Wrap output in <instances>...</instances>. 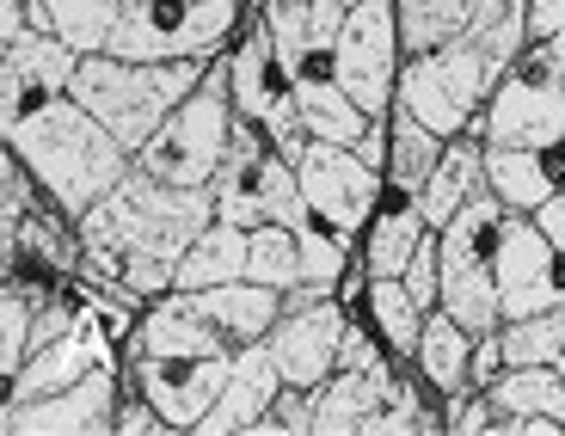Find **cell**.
<instances>
[{"label":"cell","mask_w":565,"mask_h":436,"mask_svg":"<svg viewBox=\"0 0 565 436\" xmlns=\"http://www.w3.org/2000/svg\"><path fill=\"white\" fill-rule=\"evenodd\" d=\"M296 179H301L313 222H326L332 234H356L375 215V203H382V167H369L344 141H313L296 160Z\"/></svg>","instance_id":"obj_11"},{"label":"cell","mask_w":565,"mask_h":436,"mask_svg":"<svg viewBox=\"0 0 565 436\" xmlns=\"http://www.w3.org/2000/svg\"><path fill=\"white\" fill-rule=\"evenodd\" d=\"M246 277L270 283V289H296V283H301V227L258 222L253 227V258H246Z\"/></svg>","instance_id":"obj_34"},{"label":"cell","mask_w":565,"mask_h":436,"mask_svg":"<svg viewBox=\"0 0 565 436\" xmlns=\"http://www.w3.org/2000/svg\"><path fill=\"white\" fill-rule=\"evenodd\" d=\"M498 369H504V338L480 332V338H473V387H492Z\"/></svg>","instance_id":"obj_41"},{"label":"cell","mask_w":565,"mask_h":436,"mask_svg":"<svg viewBox=\"0 0 565 436\" xmlns=\"http://www.w3.org/2000/svg\"><path fill=\"white\" fill-rule=\"evenodd\" d=\"M394 13L406 56H424V50H443V43L461 38L480 13V0H394Z\"/></svg>","instance_id":"obj_31"},{"label":"cell","mask_w":565,"mask_h":436,"mask_svg":"<svg viewBox=\"0 0 565 436\" xmlns=\"http://www.w3.org/2000/svg\"><path fill=\"white\" fill-rule=\"evenodd\" d=\"M136 351H154V357H222V332H215L203 313H191V301L172 289L167 301H154V308L141 313L136 326Z\"/></svg>","instance_id":"obj_23"},{"label":"cell","mask_w":565,"mask_h":436,"mask_svg":"<svg viewBox=\"0 0 565 436\" xmlns=\"http://www.w3.org/2000/svg\"><path fill=\"white\" fill-rule=\"evenodd\" d=\"M535 222H541V234H547L553 246L565 253V191H553V198L541 203V210H535Z\"/></svg>","instance_id":"obj_42"},{"label":"cell","mask_w":565,"mask_h":436,"mask_svg":"<svg viewBox=\"0 0 565 436\" xmlns=\"http://www.w3.org/2000/svg\"><path fill=\"white\" fill-rule=\"evenodd\" d=\"M246 258H253V227H234L215 215L198 240H191V253L179 265V289H210V283H241L246 277Z\"/></svg>","instance_id":"obj_26"},{"label":"cell","mask_w":565,"mask_h":436,"mask_svg":"<svg viewBox=\"0 0 565 436\" xmlns=\"http://www.w3.org/2000/svg\"><path fill=\"white\" fill-rule=\"evenodd\" d=\"M215 56H191V62H136V56H111V50H99V56H81V68H74V99L86 105V111L99 117L105 129H111L117 141H124L129 155H136L141 141L154 136L160 124H167L172 111H179L191 93H198V81L210 74Z\"/></svg>","instance_id":"obj_3"},{"label":"cell","mask_w":565,"mask_h":436,"mask_svg":"<svg viewBox=\"0 0 565 436\" xmlns=\"http://www.w3.org/2000/svg\"><path fill=\"white\" fill-rule=\"evenodd\" d=\"M234 129H241L234 74H227V56H215L210 74L198 81V93L136 148V167L154 172V179H167V184H210L215 167L227 160Z\"/></svg>","instance_id":"obj_4"},{"label":"cell","mask_w":565,"mask_h":436,"mask_svg":"<svg viewBox=\"0 0 565 436\" xmlns=\"http://www.w3.org/2000/svg\"><path fill=\"white\" fill-rule=\"evenodd\" d=\"M529 43H541L565 68V0H529Z\"/></svg>","instance_id":"obj_39"},{"label":"cell","mask_w":565,"mask_h":436,"mask_svg":"<svg viewBox=\"0 0 565 436\" xmlns=\"http://www.w3.org/2000/svg\"><path fill=\"white\" fill-rule=\"evenodd\" d=\"M492 86H498V74L486 68V56L467 38H455V43H443V50L406 56L394 105H406L412 117H424L437 136H467V129L480 124Z\"/></svg>","instance_id":"obj_7"},{"label":"cell","mask_w":565,"mask_h":436,"mask_svg":"<svg viewBox=\"0 0 565 436\" xmlns=\"http://www.w3.org/2000/svg\"><path fill=\"white\" fill-rule=\"evenodd\" d=\"M399 394H406V387L394 381V363H382V369H332V375L313 387V430H326V436L369 430Z\"/></svg>","instance_id":"obj_18"},{"label":"cell","mask_w":565,"mask_h":436,"mask_svg":"<svg viewBox=\"0 0 565 436\" xmlns=\"http://www.w3.org/2000/svg\"><path fill=\"white\" fill-rule=\"evenodd\" d=\"M399 68H406V43H399L394 0H351V19L339 31V50H332V81L369 117H387L394 111Z\"/></svg>","instance_id":"obj_9"},{"label":"cell","mask_w":565,"mask_h":436,"mask_svg":"<svg viewBox=\"0 0 565 436\" xmlns=\"http://www.w3.org/2000/svg\"><path fill=\"white\" fill-rule=\"evenodd\" d=\"M7 148L25 160V172L50 191L56 210L74 215V222L136 167V155H129L124 141L86 111L74 93H56V99L38 105L31 117L7 124Z\"/></svg>","instance_id":"obj_2"},{"label":"cell","mask_w":565,"mask_h":436,"mask_svg":"<svg viewBox=\"0 0 565 436\" xmlns=\"http://www.w3.org/2000/svg\"><path fill=\"white\" fill-rule=\"evenodd\" d=\"M356 155H363L369 167H382V172H387V117H375V124L363 129V141H356Z\"/></svg>","instance_id":"obj_43"},{"label":"cell","mask_w":565,"mask_h":436,"mask_svg":"<svg viewBox=\"0 0 565 436\" xmlns=\"http://www.w3.org/2000/svg\"><path fill=\"white\" fill-rule=\"evenodd\" d=\"M399 277H406V289L424 301V308H443V234L437 227L418 240V253H412V265L399 270Z\"/></svg>","instance_id":"obj_38"},{"label":"cell","mask_w":565,"mask_h":436,"mask_svg":"<svg viewBox=\"0 0 565 436\" xmlns=\"http://www.w3.org/2000/svg\"><path fill=\"white\" fill-rule=\"evenodd\" d=\"M296 7H308V0H296Z\"/></svg>","instance_id":"obj_45"},{"label":"cell","mask_w":565,"mask_h":436,"mask_svg":"<svg viewBox=\"0 0 565 436\" xmlns=\"http://www.w3.org/2000/svg\"><path fill=\"white\" fill-rule=\"evenodd\" d=\"M241 7L246 0H129L105 50L136 62L215 56L241 31Z\"/></svg>","instance_id":"obj_6"},{"label":"cell","mask_w":565,"mask_h":436,"mask_svg":"<svg viewBox=\"0 0 565 436\" xmlns=\"http://www.w3.org/2000/svg\"><path fill=\"white\" fill-rule=\"evenodd\" d=\"M344 301L326 296L313 308H282V320L270 326V351H277L282 375L296 387H320L339 369V344H344Z\"/></svg>","instance_id":"obj_15"},{"label":"cell","mask_w":565,"mask_h":436,"mask_svg":"<svg viewBox=\"0 0 565 436\" xmlns=\"http://www.w3.org/2000/svg\"><path fill=\"white\" fill-rule=\"evenodd\" d=\"M289 387V375H282L277 351H270V338H258V344H246V351H234V375H227L222 400L210 406V418L198 424L203 436H234V430H253L258 418H265L270 406H277V394Z\"/></svg>","instance_id":"obj_16"},{"label":"cell","mask_w":565,"mask_h":436,"mask_svg":"<svg viewBox=\"0 0 565 436\" xmlns=\"http://www.w3.org/2000/svg\"><path fill=\"white\" fill-rule=\"evenodd\" d=\"M498 338H504V363H559L565 357V308H541V313H523V320H504Z\"/></svg>","instance_id":"obj_35"},{"label":"cell","mask_w":565,"mask_h":436,"mask_svg":"<svg viewBox=\"0 0 565 436\" xmlns=\"http://www.w3.org/2000/svg\"><path fill=\"white\" fill-rule=\"evenodd\" d=\"M227 74H234V105H241V117H253V124H265V117L296 93V68L282 62V50H277L265 19H258V25L246 31V43L227 56Z\"/></svg>","instance_id":"obj_20"},{"label":"cell","mask_w":565,"mask_h":436,"mask_svg":"<svg viewBox=\"0 0 565 436\" xmlns=\"http://www.w3.org/2000/svg\"><path fill=\"white\" fill-rule=\"evenodd\" d=\"M31 308H38V301H31L25 289H7V296H0V369H7V375H19L31 344H38V313Z\"/></svg>","instance_id":"obj_36"},{"label":"cell","mask_w":565,"mask_h":436,"mask_svg":"<svg viewBox=\"0 0 565 436\" xmlns=\"http://www.w3.org/2000/svg\"><path fill=\"white\" fill-rule=\"evenodd\" d=\"M38 7V25H50L56 38H68L81 56H99L111 43L117 19H124L129 0H31Z\"/></svg>","instance_id":"obj_30"},{"label":"cell","mask_w":565,"mask_h":436,"mask_svg":"<svg viewBox=\"0 0 565 436\" xmlns=\"http://www.w3.org/2000/svg\"><path fill=\"white\" fill-rule=\"evenodd\" d=\"M473 50L486 56V68L504 81V68L529 50V0H480V13H473V25L461 31Z\"/></svg>","instance_id":"obj_29"},{"label":"cell","mask_w":565,"mask_h":436,"mask_svg":"<svg viewBox=\"0 0 565 436\" xmlns=\"http://www.w3.org/2000/svg\"><path fill=\"white\" fill-rule=\"evenodd\" d=\"M486 184L504 210L535 215L553 191H565V141L553 148H486Z\"/></svg>","instance_id":"obj_21"},{"label":"cell","mask_w":565,"mask_h":436,"mask_svg":"<svg viewBox=\"0 0 565 436\" xmlns=\"http://www.w3.org/2000/svg\"><path fill=\"white\" fill-rule=\"evenodd\" d=\"M418 369L424 381L437 387V394H467L473 387V332H467L455 313L430 308V320H424V338H418Z\"/></svg>","instance_id":"obj_25"},{"label":"cell","mask_w":565,"mask_h":436,"mask_svg":"<svg viewBox=\"0 0 565 436\" xmlns=\"http://www.w3.org/2000/svg\"><path fill=\"white\" fill-rule=\"evenodd\" d=\"M369 313H375V332L387 338V351H394V357L399 351H418L430 308L406 289V277H375V283H369Z\"/></svg>","instance_id":"obj_33"},{"label":"cell","mask_w":565,"mask_h":436,"mask_svg":"<svg viewBox=\"0 0 565 436\" xmlns=\"http://www.w3.org/2000/svg\"><path fill=\"white\" fill-rule=\"evenodd\" d=\"M498 301H504V320H523V313L559 308L565 301V253L541 234L535 215L504 210L498 227Z\"/></svg>","instance_id":"obj_10"},{"label":"cell","mask_w":565,"mask_h":436,"mask_svg":"<svg viewBox=\"0 0 565 436\" xmlns=\"http://www.w3.org/2000/svg\"><path fill=\"white\" fill-rule=\"evenodd\" d=\"M387 351H375V338L363 326H344V344H339V369H382Z\"/></svg>","instance_id":"obj_40"},{"label":"cell","mask_w":565,"mask_h":436,"mask_svg":"<svg viewBox=\"0 0 565 436\" xmlns=\"http://www.w3.org/2000/svg\"><path fill=\"white\" fill-rule=\"evenodd\" d=\"M215 222L210 184H167L154 172L129 167L93 210L81 215V246L99 277L129 296H172L191 240Z\"/></svg>","instance_id":"obj_1"},{"label":"cell","mask_w":565,"mask_h":436,"mask_svg":"<svg viewBox=\"0 0 565 436\" xmlns=\"http://www.w3.org/2000/svg\"><path fill=\"white\" fill-rule=\"evenodd\" d=\"M424 234H430L424 203L418 198H399L394 210L375 222V234H369V277H399V270L412 265V253H418Z\"/></svg>","instance_id":"obj_32"},{"label":"cell","mask_w":565,"mask_h":436,"mask_svg":"<svg viewBox=\"0 0 565 436\" xmlns=\"http://www.w3.org/2000/svg\"><path fill=\"white\" fill-rule=\"evenodd\" d=\"M498 418H559L565 424V375L559 363H504L486 387ZM492 418V424H498Z\"/></svg>","instance_id":"obj_24"},{"label":"cell","mask_w":565,"mask_h":436,"mask_svg":"<svg viewBox=\"0 0 565 436\" xmlns=\"http://www.w3.org/2000/svg\"><path fill=\"white\" fill-rule=\"evenodd\" d=\"M486 148H553L565 141V68L529 43L492 86V105L480 111Z\"/></svg>","instance_id":"obj_8"},{"label":"cell","mask_w":565,"mask_h":436,"mask_svg":"<svg viewBox=\"0 0 565 436\" xmlns=\"http://www.w3.org/2000/svg\"><path fill=\"white\" fill-rule=\"evenodd\" d=\"M227 375H234V351L222 357H154L136 351V381L141 400H154L167 430H198L210 418V406L222 400Z\"/></svg>","instance_id":"obj_14"},{"label":"cell","mask_w":565,"mask_h":436,"mask_svg":"<svg viewBox=\"0 0 565 436\" xmlns=\"http://www.w3.org/2000/svg\"><path fill=\"white\" fill-rule=\"evenodd\" d=\"M296 105H301V124H308L313 141H344V148H356L363 129L375 124L339 81H296Z\"/></svg>","instance_id":"obj_28"},{"label":"cell","mask_w":565,"mask_h":436,"mask_svg":"<svg viewBox=\"0 0 565 436\" xmlns=\"http://www.w3.org/2000/svg\"><path fill=\"white\" fill-rule=\"evenodd\" d=\"M443 141L449 136H437V129L424 124V117H412L406 105L387 111V179H394L399 198H418L424 191V179H430L437 160H443Z\"/></svg>","instance_id":"obj_27"},{"label":"cell","mask_w":565,"mask_h":436,"mask_svg":"<svg viewBox=\"0 0 565 436\" xmlns=\"http://www.w3.org/2000/svg\"><path fill=\"white\" fill-rule=\"evenodd\" d=\"M344 277V234L326 222H301V283H339Z\"/></svg>","instance_id":"obj_37"},{"label":"cell","mask_w":565,"mask_h":436,"mask_svg":"<svg viewBox=\"0 0 565 436\" xmlns=\"http://www.w3.org/2000/svg\"><path fill=\"white\" fill-rule=\"evenodd\" d=\"M99 363H111V357H105V338L74 320L62 338L38 344L19 375H7V400H43V394H56V387H68V381L93 375Z\"/></svg>","instance_id":"obj_19"},{"label":"cell","mask_w":565,"mask_h":436,"mask_svg":"<svg viewBox=\"0 0 565 436\" xmlns=\"http://www.w3.org/2000/svg\"><path fill=\"white\" fill-rule=\"evenodd\" d=\"M210 198H215V215L234 222V227H258V222L301 227L313 215L308 198H301L296 160H282L253 117H241V129H234V141H227V160L215 167Z\"/></svg>","instance_id":"obj_5"},{"label":"cell","mask_w":565,"mask_h":436,"mask_svg":"<svg viewBox=\"0 0 565 436\" xmlns=\"http://www.w3.org/2000/svg\"><path fill=\"white\" fill-rule=\"evenodd\" d=\"M0 430L7 436H99L117 430V375L99 363L93 375L68 381L43 400H7L0 406Z\"/></svg>","instance_id":"obj_13"},{"label":"cell","mask_w":565,"mask_h":436,"mask_svg":"<svg viewBox=\"0 0 565 436\" xmlns=\"http://www.w3.org/2000/svg\"><path fill=\"white\" fill-rule=\"evenodd\" d=\"M559 375H565V357H559Z\"/></svg>","instance_id":"obj_44"},{"label":"cell","mask_w":565,"mask_h":436,"mask_svg":"<svg viewBox=\"0 0 565 436\" xmlns=\"http://www.w3.org/2000/svg\"><path fill=\"white\" fill-rule=\"evenodd\" d=\"M74 68H81V50L50 25H25L19 38H7L0 43V124H19L56 93H68Z\"/></svg>","instance_id":"obj_12"},{"label":"cell","mask_w":565,"mask_h":436,"mask_svg":"<svg viewBox=\"0 0 565 436\" xmlns=\"http://www.w3.org/2000/svg\"><path fill=\"white\" fill-rule=\"evenodd\" d=\"M486 191V136H449L443 141V160L437 172L424 179L418 203H424V222L443 227L467 210V203Z\"/></svg>","instance_id":"obj_22"},{"label":"cell","mask_w":565,"mask_h":436,"mask_svg":"<svg viewBox=\"0 0 565 436\" xmlns=\"http://www.w3.org/2000/svg\"><path fill=\"white\" fill-rule=\"evenodd\" d=\"M184 301H191V313H203V320L222 332L227 351H246V344H258V338H270V326L282 320V289H270V283H210V289H179Z\"/></svg>","instance_id":"obj_17"}]
</instances>
